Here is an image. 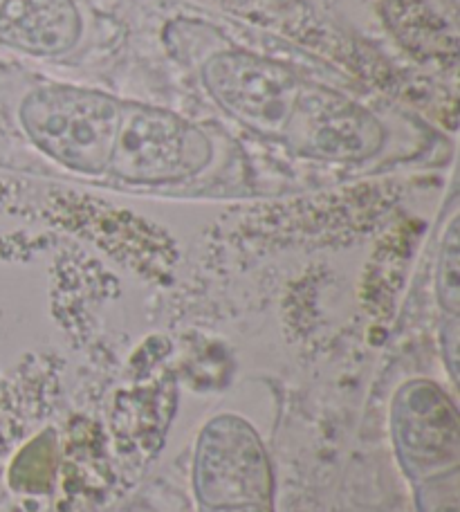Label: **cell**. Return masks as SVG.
<instances>
[{
    "instance_id": "1",
    "label": "cell",
    "mask_w": 460,
    "mask_h": 512,
    "mask_svg": "<svg viewBox=\"0 0 460 512\" xmlns=\"http://www.w3.org/2000/svg\"><path fill=\"white\" fill-rule=\"evenodd\" d=\"M122 99L0 66V122L34 158L75 178H106Z\"/></svg>"
},
{
    "instance_id": "2",
    "label": "cell",
    "mask_w": 460,
    "mask_h": 512,
    "mask_svg": "<svg viewBox=\"0 0 460 512\" xmlns=\"http://www.w3.org/2000/svg\"><path fill=\"white\" fill-rule=\"evenodd\" d=\"M218 144L205 126L164 106L122 102L106 178L142 189L178 187L211 169Z\"/></svg>"
},
{
    "instance_id": "3",
    "label": "cell",
    "mask_w": 460,
    "mask_h": 512,
    "mask_svg": "<svg viewBox=\"0 0 460 512\" xmlns=\"http://www.w3.org/2000/svg\"><path fill=\"white\" fill-rule=\"evenodd\" d=\"M393 128L375 106L339 88L303 81L281 146L299 160L357 167L389 151Z\"/></svg>"
},
{
    "instance_id": "4",
    "label": "cell",
    "mask_w": 460,
    "mask_h": 512,
    "mask_svg": "<svg viewBox=\"0 0 460 512\" xmlns=\"http://www.w3.org/2000/svg\"><path fill=\"white\" fill-rule=\"evenodd\" d=\"M207 95L229 120L268 142H281L303 81L281 61L220 41L200 61Z\"/></svg>"
},
{
    "instance_id": "5",
    "label": "cell",
    "mask_w": 460,
    "mask_h": 512,
    "mask_svg": "<svg viewBox=\"0 0 460 512\" xmlns=\"http://www.w3.org/2000/svg\"><path fill=\"white\" fill-rule=\"evenodd\" d=\"M191 486L198 506L274 504V470L261 434L238 414L202 425L193 447Z\"/></svg>"
},
{
    "instance_id": "6",
    "label": "cell",
    "mask_w": 460,
    "mask_h": 512,
    "mask_svg": "<svg viewBox=\"0 0 460 512\" xmlns=\"http://www.w3.org/2000/svg\"><path fill=\"white\" fill-rule=\"evenodd\" d=\"M391 443L404 477L413 483L458 468L460 420L440 384L413 378L391 400Z\"/></svg>"
},
{
    "instance_id": "7",
    "label": "cell",
    "mask_w": 460,
    "mask_h": 512,
    "mask_svg": "<svg viewBox=\"0 0 460 512\" xmlns=\"http://www.w3.org/2000/svg\"><path fill=\"white\" fill-rule=\"evenodd\" d=\"M84 34L75 0H0V45L9 50L59 61L81 48Z\"/></svg>"
},
{
    "instance_id": "8",
    "label": "cell",
    "mask_w": 460,
    "mask_h": 512,
    "mask_svg": "<svg viewBox=\"0 0 460 512\" xmlns=\"http://www.w3.org/2000/svg\"><path fill=\"white\" fill-rule=\"evenodd\" d=\"M54 443L52 432H43L34 438L30 445H25L21 454L9 468V483L16 490L23 492H45L50 488L52 474H54Z\"/></svg>"
},
{
    "instance_id": "9",
    "label": "cell",
    "mask_w": 460,
    "mask_h": 512,
    "mask_svg": "<svg viewBox=\"0 0 460 512\" xmlns=\"http://www.w3.org/2000/svg\"><path fill=\"white\" fill-rule=\"evenodd\" d=\"M436 297L445 315L458 317L460 310V241L458 214L454 212L445 227L436 259Z\"/></svg>"
},
{
    "instance_id": "10",
    "label": "cell",
    "mask_w": 460,
    "mask_h": 512,
    "mask_svg": "<svg viewBox=\"0 0 460 512\" xmlns=\"http://www.w3.org/2000/svg\"><path fill=\"white\" fill-rule=\"evenodd\" d=\"M416 512H460V468L413 483Z\"/></svg>"
},
{
    "instance_id": "11",
    "label": "cell",
    "mask_w": 460,
    "mask_h": 512,
    "mask_svg": "<svg viewBox=\"0 0 460 512\" xmlns=\"http://www.w3.org/2000/svg\"><path fill=\"white\" fill-rule=\"evenodd\" d=\"M458 331V317L445 315L443 328H440V349H443V362L454 384L458 382Z\"/></svg>"
},
{
    "instance_id": "12",
    "label": "cell",
    "mask_w": 460,
    "mask_h": 512,
    "mask_svg": "<svg viewBox=\"0 0 460 512\" xmlns=\"http://www.w3.org/2000/svg\"><path fill=\"white\" fill-rule=\"evenodd\" d=\"M200 512H274V504H238V506H202Z\"/></svg>"
}]
</instances>
